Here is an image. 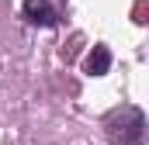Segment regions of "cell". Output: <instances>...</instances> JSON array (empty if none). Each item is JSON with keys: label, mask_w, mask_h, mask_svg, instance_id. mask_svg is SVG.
I'll list each match as a JSON object with an SVG mask.
<instances>
[{"label": "cell", "mask_w": 149, "mask_h": 145, "mask_svg": "<svg viewBox=\"0 0 149 145\" xmlns=\"http://www.w3.org/2000/svg\"><path fill=\"white\" fill-rule=\"evenodd\" d=\"M108 69H111V52L104 45H94V52L87 55V72L90 76H104Z\"/></svg>", "instance_id": "obj_3"}, {"label": "cell", "mask_w": 149, "mask_h": 145, "mask_svg": "<svg viewBox=\"0 0 149 145\" xmlns=\"http://www.w3.org/2000/svg\"><path fill=\"white\" fill-rule=\"evenodd\" d=\"M104 135L114 145H142V138H146V117H142V110L132 107V104L111 110L104 117Z\"/></svg>", "instance_id": "obj_1"}, {"label": "cell", "mask_w": 149, "mask_h": 145, "mask_svg": "<svg viewBox=\"0 0 149 145\" xmlns=\"http://www.w3.org/2000/svg\"><path fill=\"white\" fill-rule=\"evenodd\" d=\"M21 17H24L28 24H35V28H52V24L59 21L56 7H52L49 0H24V3H21Z\"/></svg>", "instance_id": "obj_2"}]
</instances>
